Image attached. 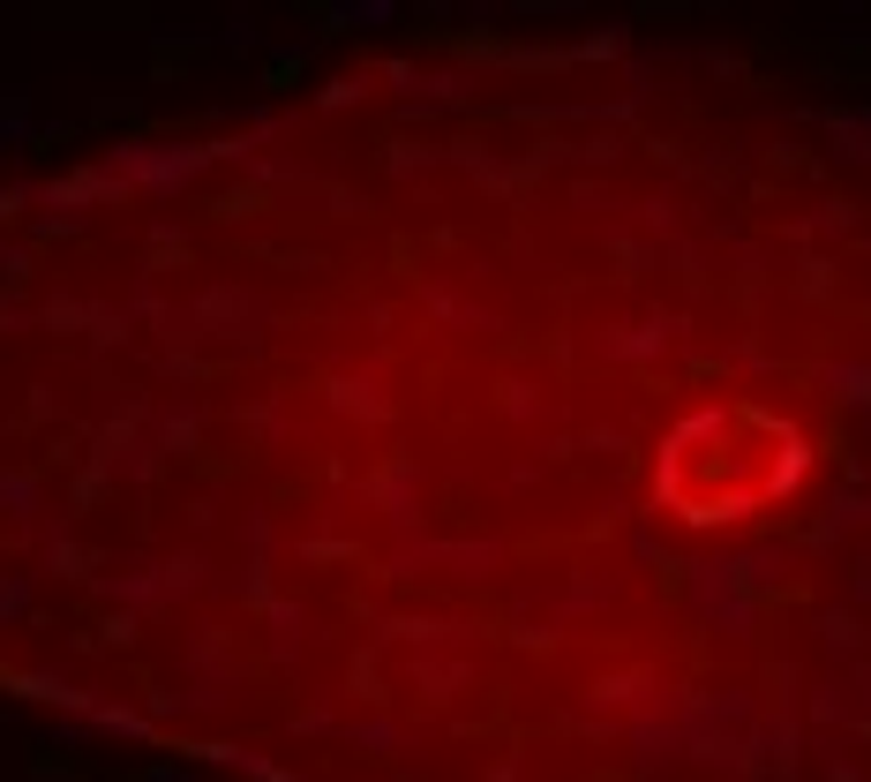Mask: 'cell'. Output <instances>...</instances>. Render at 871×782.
I'll return each mask as SVG.
<instances>
[{
    "label": "cell",
    "instance_id": "obj_1",
    "mask_svg": "<svg viewBox=\"0 0 871 782\" xmlns=\"http://www.w3.org/2000/svg\"><path fill=\"white\" fill-rule=\"evenodd\" d=\"M391 15H398L391 0H361V8H338L331 23H391Z\"/></svg>",
    "mask_w": 871,
    "mask_h": 782
}]
</instances>
